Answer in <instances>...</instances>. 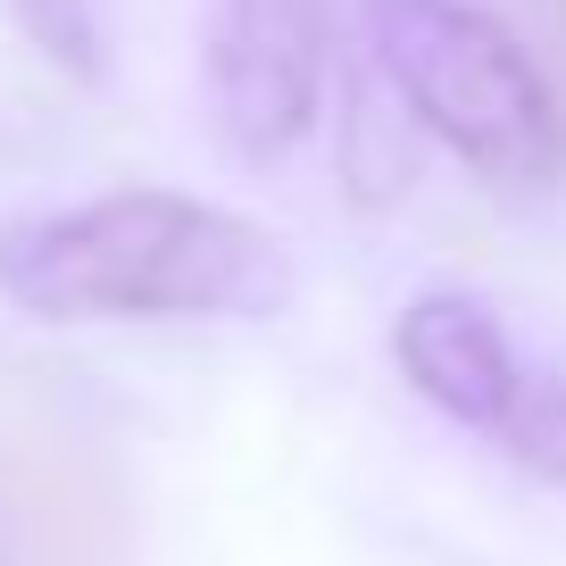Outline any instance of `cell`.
I'll list each match as a JSON object with an SVG mask.
<instances>
[{"instance_id": "7a4b0ae2", "label": "cell", "mask_w": 566, "mask_h": 566, "mask_svg": "<svg viewBox=\"0 0 566 566\" xmlns=\"http://www.w3.org/2000/svg\"><path fill=\"white\" fill-rule=\"evenodd\" d=\"M367 42L375 84L424 142L500 200H542L566 184V101L542 59L475 0H334Z\"/></svg>"}, {"instance_id": "277c9868", "label": "cell", "mask_w": 566, "mask_h": 566, "mask_svg": "<svg viewBox=\"0 0 566 566\" xmlns=\"http://www.w3.org/2000/svg\"><path fill=\"white\" fill-rule=\"evenodd\" d=\"M391 367L424 408H442L450 424L509 442L516 408L533 391V367L516 358L509 325L475 301V292H417L391 317Z\"/></svg>"}, {"instance_id": "3957f363", "label": "cell", "mask_w": 566, "mask_h": 566, "mask_svg": "<svg viewBox=\"0 0 566 566\" xmlns=\"http://www.w3.org/2000/svg\"><path fill=\"white\" fill-rule=\"evenodd\" d=\"M325 42H334V0H209L200 101L226 159L275 167L308 142L334 59Z\"/></svg>"}, {"instance_id": "5b68a950", "label": "cell", "mask_w": 566, "mask_h": 566, "mask_svg": "<svg viewBox=\"0 0 566 566\" xmlns=\"http://www.w3.org/2000/svg\"><path fill=\"white\" fill-rule=\"evenodd\" d=\"M9 25L51 59L75 84H101L108 75V34H101V0H0Z\"/></svg>"}, {"instance_id": "6da1fadb", "label": "cell", "mask_w": 566, "mask_h": 566, "mask_svg": "<svg viewBox=\"0 0 566 566\" xmlns=\"http://www.w3.org/2000/svg\"><path fill=\"white\" fill-rule=\"evenodd\" d=\"M292 292L275 226L159 184L0 226V301L34 325H266Z\"/></svg>"}]
</instances>
